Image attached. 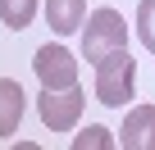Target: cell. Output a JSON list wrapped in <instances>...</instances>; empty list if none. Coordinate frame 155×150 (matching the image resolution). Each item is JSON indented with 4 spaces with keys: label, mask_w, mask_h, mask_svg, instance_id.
<instances>
[{
    "label": "cell",
    "mask_w": 155,
    "mask_h": 150,
    "mask_svg": "<svg viewBox=\"0 0 155 150\" xmlns=\"http://www.w3.org/2000/svg\"><path fill=\"white\" fill-rule=\"evenodd\" d=\"M91 68H96V100L105 109H123L137 96V59L128 50H114V55H105Z\"/></svg>",
    "instance_id": "obj_1"
},
{
    "label": "cell",
    "mask_w": 155,
    "mask_h": 150,
    "mask_svg": "<svg viewBox=\"0 0 155 150\" xmlns=\"http://www.w3.org/2000/svg\"><path fill=\"white\" fill-rule=\"evenodd\" d=\"M114 50H128V23H123L119 9L101 5V9H91L87 23H82V59H87V64H101V59L114 55Z\"/></svg>",
    "instance_id": "obj_2"
},
{
    "label": "cell",
    "mask_w": 155,
    "mask_h": 150,
    "mask_svg": "<svg viewBox=\"0 0 155 150\" xmlns=\"http://www.w3.org/2000/svg\"><path fill=\"white\" fill-rule=\"evenodd\" d=\"M32 73H37V82L46 87V91H64V87H78V55L68 50V46H37V55H32Z\"/></svg>",
    "instance_id": "obj_3"
},
{
    "label": "cell",
    "mask_w": 155,
    "mask_h": 150,
    "mask_svg": "<svg viewBox=\"0 0 155 150\" xmlns=\"http://www.w3.org/2000/svg\"><path fill=\"white\" fill-rule=\"evenodd\" d=\"M82 105H87V96L78 87H64V91H46L41 87V96H37V114H41L46 132H73L78 118H82Z\"/></svg>",
    "instance_id": "obj_4"
},
{
    "label": "cell",
    "mask_w": 155,
    "mask_h": 150,
    "mask_svg": "<svg viewBox=\"0 0 155 150\" xmlns=\"http://www.w3.org/2000/svg\"><path fill=\"white\" fill-rule=\"evenodd\" d=\"M123 150H155V105H132L119 127Z\"/></svg>",
    "instance_id": "obj_5"
},
{
    "label": "cell",
    "mask_w": 155,
    "mask_h": 150,
    "mask_svg": "<svg viewBox=\"0 0 155 150\" xmlns=\"http://www.w3.org/2000/svg\"><path fill=\"white\" fill-rule=\"evenodd\" d=\"M46 23L55 37H73L87 23V0H46Z\"/></svg>",
    "instance_id": "obj_6"
},
{
    "label": "cell",
    "mask_w": 155,
    "mask_h": 150,
    "mask_svg": "<svg viewBox=\"0 0 155 150\" xmlns=\"http://www.w3.org/2000/svg\"><path fill=\"white\" fill-rule=\"evenodd\" d=\"M23 109H28V96L14 78H0V141H9L23 123Z\"/></svg>",
    "instance_id": "obj_7"
},
{
    "label": "cell",
    "mask_w": 155,
    "mask_h": 150,
    "mask_svg": "<svg viewBox=\"0 0 155 150\" xmlns=\"http://www.w3.org/2000/svg\"><path fill=\"white\" fill-rule=\"evenodd\" d=\"M41 9V0H0V23H5L9 32H23Z\"/></svg>",
    "instance_id": "obj_8"
},
{
    "label": "cell",
    "mask_w": 155,
    "mask_h": 150,
    "mask_svg": "<svg viewBox=\"0 0 155 150\" xmlns=\"http://www.w3.org/2000/svg\"><path fill=\"white\" fill-rule=\"evenodd\" d=\"M114 145H119V136L101 123H91L87 132H73V150H114Z\"/></svg>",
    "instance_id": "obj_9"
},
{
    "label": "cell",
    "mask_w": 155,
    "mask_h": 150,
    "mask_svg": "<svg viewBox=\"0 0 155 150\" xmlns=\"http://www.w3.org/2000/svg\"><path fill=\"white\" fill-rule=\"evenodd\" d=\"M137 37L155 55V0H141V5H137Z\"/></svg>",
    "instance_id": "obj_10"
}]
</instances>
